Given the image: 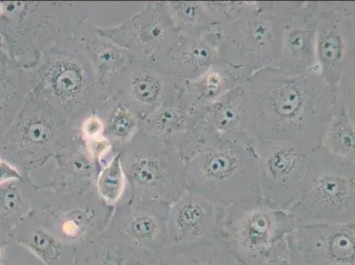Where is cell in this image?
Returning <instances> with one entry per match:
<instances>
[{"mask_svg":"<svg viewBox=\"0 0 355 265\" xmlns=\"http://www.w3.org/2000/svg\"><path fill=\"white\" fill-rule=\"evenodd\" d=\"M246 85L248 134L254 141L279 139L311 151L321 147L337 99L320 74L264 69L252 74Z\"/></svg>","mask_w":355,"mask_h":265,"instance_id":"cell-1","label":"cell"},{"mask_svg":"<svg viewBox=\"0 0 355 265\" xmlns=\"http://www.w3.org/2000/svg\"><path fill=\"white\" fill-rule=\"evenodd\" d=\"M24 70L30 92L77 129L104 102L80 32L48 48Z\"/></svg>","mask_w":355,"mask_h":265,"instance_id":"cell-2","label":"cell"},{"mask_svg":"<svg viewBox=\"0 0 355 265\" xmlns=\"http://www.w3.org/2000/svg\"><path fill=\"white\" fill-rule=\"evenodd\" d=\"M295 218L263 196L220 207L215 237L241 265H290Z\"/></svg>","mask_w":355,"mask_h":265,"instance_id":"cell-3","label":"cell"},{"mask_svg":"<svg viewBox=\"0 0 355 265\" xmlns=\"http://www.w3.org/2000/svg\"><path fill=\"white\" fill-rule=\"evenodd\" d=\"M187 190L218 207L261 196L256 141L247 134L225 135L186 164Z\"/></svg>","mask_w":355,"mask_h":265,"instance_id":"cell-4","label":"cell"},{"mask_svg":"<svg viewBox=\"0 0 355 265\" xmlns=\"http://www.w3.org/2000/svg\"><path fill=\"white\" fill-rule=\"evenodd\" d=\"M0 40L6 53L22 69L43 51L79 33L89 8L80 2H2Z\"/></svg>","mask_w":355,"mask_h":265,"instance_id":"cell-5","label":"cell"},{"mask_svg":"<svg viewBox=\"0 0 355 265\" xmlns=\"http://www.w3.org/2000/svg\"><path fill=\"white\" fill-rule=\"evenodd\" d=\"M78 135L72 123L30 92L0 137V157L22 176L31 177L66 151Z\"/></svg>","mask_w":355,"mask_h":265,"instance_id":"cell-6","label":"cell"},{"mask_svg":"<svg viewBox=\"0 0 355 265\" xmlns=\"http://www.w3.org/2000/svg\"><path fill=\"white\" fill-rule=\"evenodd\" d=\"M297 2L254 1L240 22L219 32V59L251 74L277 69L284 28Z\"/></svg>","mask_w":355,"mask_h":265,"instance_id":"cell-7","label":"cell"},{"mask_svg":"<svg viewBox=\"0 0 355 265\" xmlns=\"http://www.w3.org/2000/svg\"><path fill=\"white\" fill-rule=\"evenodd\" d=\"M287 212L298 226L355 224V164L312 151L304 187Z\"/></svg>","mask_w":355,"mask_h":265,"instance_id":"cell-8","label":"cell"},{"mask_svg":"<svg viewBox=\"0 0 355 265\" xmlns=\"http://www.w3.org/2000/svg\"><path fill=\"white\" fill-rule=\"evenodd\" d=\"M117 153L131 198L172 205L186 191V164L179 153L143 129Z\"/></svg>","mask_w":355,"mask_h":265,"instance_id":"cell-9","label":"cell"},{"mask_svg":"<svg viewBox=\"0 0 355 265\" xmlns=\"http://www.w3.org/2000/svg\"><path fill=\"white\" fill-rule=\"evenodd\" d=\"M114 209L96 192H55L37 183L31 213L58 241L79 250L104 234Z\"/></svg>","mask_w":355,"mask_h":265,"instance_id":"cell-10","label":"cell"},{"mask_svg":"<svg viewBox=\"0 0 355 265\" xmlns=\"http://www.w3.org/2000/svg\"><path fill=\"white\" fill-rule=\"evenodd\" d=\"M315 53L336 102L355 106V2H320Z\"/></svg>","mask_w":355,"mask_h":265,"instance_id":"cell-11","label":"cell"},{"mask_svg":"<svg viewBox=\"0 0 355 265\" xmlns=\"http://www.w3.org/2000/svg\"><path fill=\"white\" fill-rule=\"evenodd\" d=\"M260 160L261 196L287 211L304 187L311 151L279 139L256 142Z\"/></svg>","mask_w":355,"mask_h":265,"instance_id":"cell-12","label":"cell"},{"mask_svg":"<svg viewBox=\"0 0 355 265\" xmlns=\"http://www.w3.org/2000/svg\"><path fill=\"white\" fill-rule=\"evenodd\" d=\"M102 37L127 50L135 59L155 61L179 37L168 2H148L141 10L114 26H95Z\"/></svg>","mask_w":355,"mask_h":265,"instance_id":"cell-13","label":"cell"},{"mask_svg":"<svg viewBox=\"0 0 355 265\" xmlns=\"http://www.w3.org/2000/svg\"><path fill=\"white\" fill-rule=\"evenodd\" d=\"M169 203L130 198L116 206L104 234L161 255L169 246Z\"/></svg>","mask_w":355,"mask_h":265,"instance_id":"cell-14","label":"cell"},{"mask_svg":"<svg viewBox=\"0 0 355 265\" xmlns=\"http://www.w3.org/2000/svg\"><path fill=\"white\" fill-rule=\"evenodd\" d=\"M287 245L290 265H355V224L299 225Z\"/></svg>","mask_w":355,"mask_h":265,"instance_id":"cell-15","label":"cell"},{"mask_svg":"<svg viewBox=\"0 0 355 265\" xmlns=\"http://www.w3.org/2000/svg\"><path fill=\"white\" fill-rule=\"evenodd\" d=\"M320 2L297 1L284 28L279 69L289 76L318 72L316 31Z\"/></svg>","mask_w":355,"mask_h":265,"instance_id":"cell-16","label":"cell"},{"mask_svg":"<svg viewBox=\"0 0 355 265\" xmlns=\"http://www.w3.org/2000/svg\"><path fill=\"white\" fill-rule=\"evenodd\" d=\"M175 89V84L153 61L135 59L119 80L115 94L143 121L157 111Z\"/></svg>","mask_w":355,"mask_h":265,"instance_id":"cell-17","label":"cell"},{"mask_svg":"<svg viewBox=\"0 0 355 265\" xmlns=\"http://www.w3.org/2000/svg\"><path fill=\"white\" fill-rule=\"evenodd\" d=\"M219 208L201 194L186 190L170 206L169 245L202 243L217 232Z\"/></svg>","mask_w":355,"mask_h":265,"instance_id":"cell-18","label":"cell"},{"mask_svg":"<svg viewBox=\"0 0 355 265\" xmlns=\"http://www.w3.org/2000/svg\"><path fill=\"white\" fill-rule=\"evenodd\" d=\"M219 59L214 45L205 38L180 35L157 60L153 61L177 88L193 82Z\"/></svg>","mask_w":355,"mask_h":265,"instance_id":"cell-19","label":"cell"},{"mask_svg":"<svg viewBox=\"0 0 355 265\" xmlns=\"http://www.w3.org/2000/svg\"><path fill=\"white\" fill-rule=\"evenodd\" d=\"M80 35L105 102L114 95L119 80L135 59L127 50L96 33L95 25L89 22L80 28Z\"/></svg>","mask_w":355,"mask_h":265,"instance_id":"cell-20","label":"cell"},{"mask_svg":"<svg viewBox=\"0 0 355 265\" xmlns=\"http://www.w3.org/2000/svg\"><path fill=\"white\" fill-rule=\"evenodd\" d=\"M49 182L44 184L55 192L86 195L96 192L98 170L87 153L84 142L78 137L55 160Z\"/></svg>","mask_w":355,"mask_h":265,"instance_id":"cell-21","label":"cell"},{"mask_svg":"<svg viewBox=\"0 0 355 265\" xmlns=\"http://www.w3.org/2000/svg\"><path fill=\"white\" fill-rule=\"evenodd\" d=\"M250 77L246 71L218 59L198 79L180 89L190 112L198 121L202 109L246 82Z\"/></svg>","mask_w":355,"mask_h":265,"instance_id":"cell-22","label":"cell"},{"mask_svg":"<svg viewBox=\"0 0 355 265\" xmlns=\"http://www.w3.org/2000/svg\"><path fill=\"white\" fill-rule=\"evenodd\" d=\"M196 121L182 89L177 88L157 111L141 121V129L179 153L183 137Z\"/></svg>","mask_w":355,"mask_h":265,"instance_id":"cell-23","label":"cell"},{"mask_svg":"<svg viewBox=\"0 0 355 265\" xmlns=\"http://www.w3.org/2000/svg\"><path fill=\"white\" fill-rule=\"evenodd\" d=\"M246 82L209 103L199 112L198 121L216 137L221 138L237 134L250 135Z\"/></svg>","mask_w":355,"mask_h":265,"instance_id":"cell-24","label":"cell"},{"mask_svg":"<svg viewBox=\"0 0 355 265\" xmlns=\"http://www.w3.org/2000/svg\"><path fill=\"white\" fill-rule=\"evenodd\" d=\"M14 241L45 265H76V248L58 241L31 213L15 229Z\"/></svg>","mask_w":355,"mask_h":265,"instance_id":"cell-25","label":"cell"},{"mask_svg":"<svg viewBox=\"0 0 355 265\" xmlns=\"http://www.w3.org/2000/svg\"><path fill=\"white\" fill-rule=\"evenodd\" d=\"M76 265H161L160 255L103 234L77 251Z\"/></svg>","mask_w":355,"mask_h":265,"instance_id":"cell-26","label":"cell"},{"mask_svg":"<svg viewBox=\"0 0 355 265\" xmlns=\"http://www.w3.org/2000/svg\"><path fill=\"white\" fill-rule=\"evenodd\" d=\"M28 93L25 70L0 47V137L14 121Z\"/></svg>","mask_w":355,"mask_h":265,"instance_id":"cell-27","label":"cell"},{"mask_svg":"<svg viewBox=\"0 0 355 265\" xmlns=\"http://www.w3.org/2000/svg\"><path fill=\"white\" fill-rule=\"evenodd\" d=\"M95 113L102 119L103 135L114 147V154L141 129V118L118 94L103 102Z\"/></svg>","mask_w":355,"mask_h":265,"instance_id":"cell-28","label":"cell"},{"mask_svg":"<svg viewBox=\"0 0 355 265\" xmlns=\"http://www.w3.org/2000/svg\"><path fill=\"white\" fill-rule=\"evenodd\" d=\"M161 265H241L217 238L202 243L169 245Z\"/></svg>","mask_w":355,"mask_h":265,"instance_id":"cell-29","label":"cell"},{"mask_svg":"<svg viewBox=\"0 0 355 265\" xmlns=\"http://www.w3.org/2000/svg\"><path fill=\"white\" fill-rule=\"evenodd\" d=\"M321 147L338 160L355 164V108L336 102Z\"/></svg>","mask_w":355,"mask_h":265,"instance_id":"cell-30","label":"cell"},{"mask_svg":"<svg viewBox=\"0 0 355 265\" xmlns=\"http://www.w3.org/2000/svg\"><path fill=\"white\" fill-rule=\"evenodd\" d=\"M35 187L37 183L28 176L0 185V223L14 234L32 212Z\"/></svg>","mask_w":355,"mask_h":265,"instance_id":"cell-31","label":"cell"},{"mask_svg":"<svg viewBox=\"0 0 355 265\" xmlns=\"http://www.w3.org/2000/svg\"><path fill=\"white\" fill-rule=\"evenodd\" d=\"M168 6L178 33L205 40L211 37L215 24L205 1H173Z\"/></svg>","mask_w":355,"mask_h":265,"instance_id":"cell-32","label":"cell"},{"mask_svg":"<svg viewBox=\"0 0 355 265\" xmlns=\"http://www.w3.org/2000/svg\"><path fill=\"white\" fill-rule=\"evenodd\" d=\"M96 190L100 198L114 208L131 198L127 177L122 168L121 153H116L100 169Z\"/></svg>","mask_w":355,"mask_h":265,"instance_id":"cell-33","label":"cell"},{"mask_svg":"<svg viewBox=\"0 0 355 265\" xmlns=\"http://www.w3.org/2000/svg\"><path fill=\"white\" fill-rule=\"evenodd\" d=\"M80 137L83 141L102 137L104 134V124L96 113L90 114L83 119L78 128Z\"/></svg>","mask_w":355,"mask_h":265,"instance_id":"cell-34","label":"cell"},{"mask_svg":"<svg viewBox=\"0 0 355 265\" xmlns=\"http://www.w3.org/2000/svg\"><path fill=\"white\" fill-rule=\"evenodd\" d=\"M24 177L17 168L4 160L0 161V185L11 180L21 179Z\"/></svg>","mask_w":355,"mask_h":265,"instance_id":"cell-35","label":"cell"},{"mask_svg":"<svg viewBox=\"0 0 355 265\" xmlns=\"http://www.w3.org/2000/svg\"><path fill=\"white\" fill-rule=\"evenodd\" d=\"M14 241V232L0 223V265H6V254L9 244Z\"/></svg>","mask_w":355,"mask_h":265,"instance_id":"cell-36","label":"cell"},{"mask_svg":"<svg viewBox=\"0 0 355 265\" xmlns=\"http://www.w3.org/2000/svg\"><path fill=\"white\" fill-rule=\"evenodd\" d=\"M0 47H2L1 40H0Z\"/></svg>","mask_w":355,"mask_h":265,"instance_id":"cell-37","label":"cell"},{"mask_svg":"<svg viewBox=\"0 0 355 265\" xmlns=\"http://www.w3.org/2000/svg\"><path fill=\"white\" fill-rule=\"evenodd\" d=\"M1 160H1V157H0V161H1Z\"/></svg>","mask_w":355,"mask_h":265,"instance_id":"cell-38","label":"cell"}]
</instances>
